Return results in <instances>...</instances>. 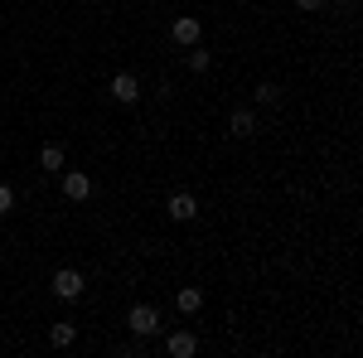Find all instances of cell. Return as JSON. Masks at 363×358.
<instances>
[{"label": "cell", "instance_id": "obj_1", "mask_svg": "<svg viewBox=\"0 0 363 358\" xmlns=\"http://www.w3.org/2000/svg\"><path fill=\"white\" fill-rule=\"evenodd\" d=\"M126 330L136 334V339L155 334V330H160V310H155V305H131V315H126Z\"/></svg>", "mask_w": 363, "mask_h": 358}, {"label": "cell", "instance_id": "obj_2", "mask_svg": "<svg viewBox=\"0 0 363 358\" xmlns=\"http://www.w3.org/2000/svg\"><path fill=\"white\" fill-rule=\"evenodd\" d=\"M83 272H73V267H63V272L54 276V296L58 301H78V296H83Z\"/></svg>", "mask_w": 363, "mask_h": 358}, {"label": "cell", "instance_id": "obj_3", "mask_svg": "<svg viewBox=\"0 0 363 358\" xmlns=\"http://www.w3.org/2000/svg\"><path fill=\"white\" fill-rule=\"evenodd\" d=\"M112 97L121 102V107L140 102V78H136V73H116V78H112Z\"/></svg>", "mask_w": 363, "mask_h": 358}, {"label": "cell", "instance_id": "obj_4", "mask_svg": "<svg viewBox=\"0 0 363 358\" xmlns=\"http://www.w3.org/2000/svg\"><path fill=\"white\" fill-rule=\"evenodd\" d=\"M87 194H92V179H87L83 169H63V198H73V203H83Z\"/></svg>", "mask_w": 363, "mask_h": 358}, {"label": "cell", "instance_id": "obj_5", "mask_svg": "<svg viewBox=\"0 0 363 358\" xmlns=\"http://www.w3.org/2000/svg\"><path fill=\"white\" fill-rule=\"evenodd\" d=\"M228 131H233L238 140H252V136H257V111H252V107H238L233 116H228Z\"/></svg>", "mask_w": 363, "mask_h": 358}, {"label": "cell", "instance_id": "obj_6", "mask_svg": "<svg viewBox=\"0 0 363 358\" xmlns=\"http://www.w3.org/2000/svg\"><path fill=\"white\" fill-rule=\"evenodd\" d=\"M169 218H174V223L199 218V198H194V194H184V189H179V194H169Z\"/></svg>", "mask_w": 363, "mask_h": 358}, {"label": "cell", "instance_id": "obj_7", "mask_svg": "<svg viewBox=\"0 0 363 358\" xmlns=\"http://www.w3.org/2000/svg\"><path fill=\"white\" fill-rule=\"evenodd\" d=\"M169 39H174V44H184V49L199 44V20H194V15H179V20L169 25Z\"/></svg>", "mask_w": 363, "mask_h": 358}, {"label": "cell", "instance_id": "obj_8", "mask_svg": "<svg viewBox=\"0 0 363 358\" xmlns=\"http://www.w3.org/2000/svg\"><path fill=\"white\" fill-rule=\"evenodd\" d=\"M174 305H179V315H199V305H203L199 286H179V291H174Z\"/></svg>", "mask_w": 363, "mask_h": 358}, {"label": "cell", "instance_id": "obj_9", "mask_svg": "<svg viewBox=\"0 0 363 358\" xmlns=\"http://www.w3.org/2000/svg\"><path fill=\"white\" fill-rule=\"evenodd\" d=\"M165 349H169L174 358H194L199 344H194V334H184V330H179V334H169V339H165Z\"/></svg>", "mask_w": 363, "mask_h": 358}, {"label": "cell", "instance_id": "obj_10", "mask_svg": "<svg viewBox=\"0 0 363 358\" xmlns=\"http://www.w3.org/2000/svg\"><path fill=\"white\" fill-rule=\"evenodd\" d=\"M39 165L49 169V174H63V145H44L39 150Z\"/></svg>", "mask_w": 363, "mask_h": 358}, {"label": "cell", "instance_id": "obj_11", "mask_svg": "<svg viewBox=\"0 0 363 358\" xmlns=\"http://www.w3.org/2000/svg\"><path fill=\"white\" fill-rule=\"evenodd\" d=\"M73 339H78V325H68V320H63V325H54V330H49V344H54V349H68V344H73Z\"/></svg>", "mask_w": 363, "mask_h": 358}, {"label": "cell", "instance_id": "obj_12", "mask_svg": "<svg viewBox=\"0 0 363 358\" xmlns=\"http://www.w3.org/2000/svg\"><path fill=\"white\" fill-rule=\"evenodd\" d=\"M189 68H194V73H208V68H213V54L199 49V44H189Z\"/></svg>", "mask_w": 363, "mask_h": 358}, {"label": "cell", "instance_id": "obj_13", "mask_svg": "<svg viewBox=\"0 0 363 358\" xmlns=\"http://www.w3.org/2000/svg\"><path fill=\"white\" fill-rule=\"evenodd\" d=\"M257 102H267V107H272V102H281V87L277 83H262V87H257Z\"/></svg>", "mask_w": 363, "mask_h": 358}, {"label": "cell", "instance_id": "obj_14", "mask_svg": "<svg viewBox=\"0 0 363 358\" xmlns=\"http://www.w3.org/2000/svg\"><path fill=\"white\" fill-rule=\"evenodd\" d=\"M15 208V194H10V184H0V213H10Z\"/></svg>", "mask_w": 363, "mask_h": 358}, {"label": "cell", "instance_id": "obj_15", "mask_svg": "<svg viewBox=\"0 0 363 358\" xmlns=\"http://www.w3.org/2000/svg\"><path fill=\"white\" fill-rule=\"evenodd\" d=\"M291 5H301V10H320L325 0H291Z\"/></svg>", "mask_w": 363, "mask_h": 358}, {"label": "cell", "instance_id": "obj_16", "mask_svg": "<svg viewBox=\"0 0 363 358\" xmlns=\"http://www.w3.org/2000/svg\"><path fill=\"white\" fill-rule=\"evenodd\" d=\"M339 5H349V0H339Z\"/></svg>", "mask_w": 363, "mask_h": 358}]
</instances>
